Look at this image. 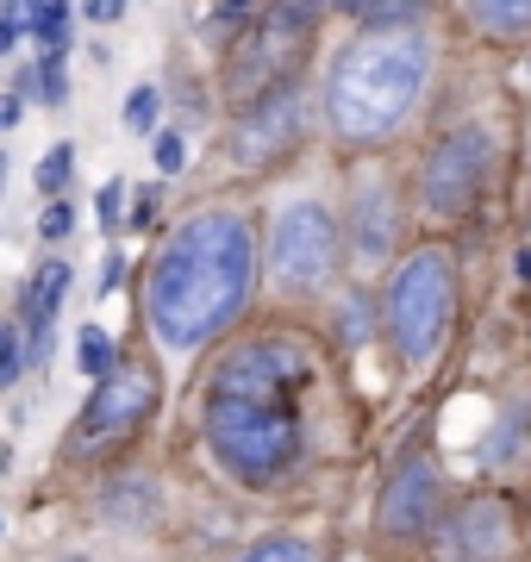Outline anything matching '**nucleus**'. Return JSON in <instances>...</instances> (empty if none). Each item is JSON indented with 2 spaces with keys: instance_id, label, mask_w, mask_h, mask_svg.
<instances>
[{
  "instance_id": "obj_15",
  "label": "nucleus",
  "mask_w": 531,
  "mask_h": 562,
  "mask_svg": "<svg viewBox=\"0 0 531 562\" xmlns=\"http://www.w3.org/2000/svg\"><path fill=\"white\" fill-rule=\"evenodd\" d=\"M463 13H470L482 32H494V38L531 32V0H463Z\"/></svg>"
},
{
  "instance_id": "obj_9",
  "label": "nucleus",
  "mask_w": 531,
  "mask_h": 562,
  "mask_svg": "<svg viewBox=\"0 0 531 562\" xmlns=\"http://www.w3.org/2000/svg\"><path fill=\"white\" fill-rule=\"evenodd\" d=\"M157 394L163 387H157V369L150 362H113L101 382H94V394H88L76 438H120V431H132V425H144L157 413Z\"/></svg>"
},
{
  "instance_id": "obj_22",
  "label": "nucleus",
  "mask_w": 531,
  "mask_h": 562,
  "mask_svg": "<svg viewBox=\"0 0 531 562\" xmlns=\"http://www.w3.org/2000/svg\"><path fill=\"white\" fill-rule=\"evenodd\" d=\"M25 369V331L20 325H0V387H13Z\"/></svg>"
},
{
  "instance_id": "obj_10",
  "label": "nucleus",
  "mask_w": 531,
  "mask_h": 562,
  "mask_svg": "<svg viewBox=\"0 0 531 562\" xmlns=\"http://www.w3.org/2000/svg\"><path fill=\"white\" fill-rule=\"evenodd\" d=\"M438 506H444L438 462L407 457L388 482H382V501H375V531H382V538H419V531H431Z\"/></svg>"
},
{
  "instance_id": "obj_21",
  "label": "nucleus",
  "mask_w": 531,
  "mask_h": 562,
  "mask_svg": "<svg viewBox=\"0 0 531 562\" xmlns=\"http://www.w3.org/2000/svg\"><path fill=\"white\" fill-rule=\"evenodd\" d=\"M69 169H76V144H50V157L38 162V188H44V194H63Z\"/></svg>"
},
{
  "instance_id": "obj_31",
  "label": "nucleus",
  "mask_w": 531,
  "mask_h": 562,
  "mask_svg": "<svg viewBox=\"0 0 531 562\" xmlns=\"http://www.w3.org/2000/svg\"><path fill=\"white\" fill-rule=\"evenodd\" d=\"M526 220H531V194H526Z\"/></svg>"
},
{
  "instance_id": "obj_23",
  "label": "nucleus",
  "mask_w": 531,
  "mask_h": 562,
  "mask_svg": "<svg viewBox=\"0 0 531 562\" xmlns=\"http://www.w3.org/2000/svg\"><path fill=\"white\" fill-rule=\"evenodd\" d=\"M157 106H163L157 88H132V101H125V132H150V125H157Z\"/></svg>"
},
{
  "instance_id": "obj_27",
  "label": "nucleus",
  "mask_w": 531,
  "mask_h": 562,
  "mask_svg": "<svg viewBox=\"0 0 531 562\" xmlns=\"http://www.w3.org/2000/svg\"><path fill=\"white\" fill-rule=\"evenodd\" d=\"M213 20H219V25H250V20H257V0H219V7H213Z\"/></svg>"
},
{
  "instance_id": "obj_24",
  "label": "nucleus",
  "mask_w": 531,
  "mask_h": 562,
  "mask_svg": "<svg viewBox=\"0 0 531 562\" xmlns=\"http://www.w3.org/2000/svg\"><path fill=\"white\" fill-rule=\"evenodd\" d=\"M25 25H32V0H7V13H0V50H13Z\"/></svg>"
},
{
  "instance_id": "obj_2",
  "label": "nucleus",
  "mask_w": 531,
  "mask_h": 562,
  "mask_svg": "<svg viewBox=\"0 0 531 562\" xmlns=\"http://www.w3.org/2000/svg\"><path fill=\"white\" fill-rule=\"evenodd\" d=\"M426 81H431V44L413 25L369 32V38H357L344 57L331 63V81H326L331 125L357 144L388 138L394 125L419 106Z\"/></svg>"
},
{
  "instance_id": "obj_13",
  "label": "nucleus",
  "mask_w": 531,
  "mask_h": 562,
  "mask_svg": "<svg viewBox=\"0 0 531 562\" xmlns=\"http://www.w3.org/2000/svg\"><path fill=\"white\" fill-rule=\"evenodd\" d=\"M63 294H69V262H38V276L25 281V362H44L50 350V325L63 313Z\"/></svg>"
},
{
  "instance_id": "obj_4",
  "label": "nucleus",
  "mask_w": 531,
  "mask_h": 562,
  "mask_svg": "<svg viewBox=\"0 0 531 562\" xmlns=\"http://www.w3.org/2000/svg\"><path fill=\"white\" fill-rule=\"evenodd\" d=\"M388 338L400 350L407 369H426L450 338V313H456V269H450V250H413L388 281Z\"/></svg>"
},
{
  "instance_id": "obj_5",
  "label": "nucleus",
  "mask_w": 531,
  "mask_h": 562,
  "mask_svg": "<svg viewBox=\"0 0 531 562\" xmlns=\"http://www.w3.org/2000/svg\"><path fill=\"white\" fill-rule=\"evenodd\" d=\"M307 38H313L307 0H282V7H269L263 20H250V32L231 44V63H225V101L250 106V101H263L269 88H282L287 69L307 50Z\"/></svg>"
},
{
  "instance_id": "obj_14",
  "label": "nucleus",
  "mask_w": 531,
  "mask_h": 562,
  "mask_svg": "<svg viewBox=\"0 0 531 562\" xmlns=\"http://www.w3.org/2000/svg\"><path fill=\"white\" fill-rule=\"evenodd\" d=\"M394 250V206H388V188L375 194L369 188L363 201H357V257L363 262H382Z\"/></svg>"
},
{
  "instance_id": "obj_20",
  "label": "nucleus",
  "mask_w": 531,
  "mask_h": 562,
  "mask_svg": "<svg viewBox=\"0 0 531 562\" xmlns=\"http://www.w3.org/2000/svg\"><path fill=\"white\" fill-rule=\"evenodd\" d=\"M526 425H531V406H512L507 419H500V431L482 443V462H507L519 450V438H526Z\"/></svg>"
},
{
  "instance_id": "obj_17",
  "label": "nucleus",
  "mask_w": 531,
  "mask_h": 562,
  "mask_svg": "<svg viewBox=\"0 0 531 562\" xmlns=\"http://www.w3.org/2000/svg\"><path fill=\"white\" fill-rule=\"evenodd\" d=\"M63 32H69V0H32V38L44 50H63Z\"/></svg>"
},
{
  "instance_id": "obj_25",
  "label": "nucleus",
  "mask_w": 531,
  "mask_h": 562,
  "mask_svg": "<svg viewBox=\"0 0 531 562\" xmlns=\"http://www.w3.org/2000/svg\"><path fill=\"white\" fill-rule=\"evenodd\" d=\"M157 169H163V176H182V169H188L182 132H163V138H157Z\"/></svg>"
},
{
  "instance_id": "obj_11",
  "label": "nucleus",
  "mask_w": 531,
  "mask_h": 562,
  "mask_svg": "<svg viewBox=\"0 0 531 562\" xmlns=\"http://www.w3.org/2000/svg\"><path fill=\"white\" fill-rule=\"evenodd\" d=\"M301 94L294 88H269L263 101L238 106V125H231V157L245 162V169H263V162H275L287 150V144L301 138Z\"/></svg>"
},
{
  "instance_id": "obj_16",
  "label": "nucleus",
  "mask_w": 531,
  "mask_h": 562,
  "mask_svg": "<svg viewBox=\"0 0 531 562\" xmlns=\"http://www.w3.org/2000/svg\"><path fill=\"white\" fill-rule=\"evenodd\" d=\"M113 338H106L101 325H82V331H76V369H82V375H94V382H101L106 369H113Z\"/></svg>"
},
{
  "instance_id": "obj_8",
  "label": "nucleus",
  "mask_w": 531,
  "mask_h": 562,
  "mask_svg": "<svg viewBox=\"0 0 531 562\" xmlns=\"http://www.w3.org/2000/svg\"><path fill=\"white\" fill-rule=\"evenodd\" d=\"M307 382V350L287 338H257L245 350H231L219 362L213 394H245V401H287L294 387Z\"/></svg>"
},
{
  "instance_id": "obj_28",
  "label": "nucleus",
  "mask_w": 531,
  "mask_h": 562,
  "mask_svg": "<svg viewBox=\"0 0 531 562\" xmlns=\"http://www.w3.org/2000/svg\"><path fill=\"white\" fill-rule=\"evenodd\" d=\"M82 13L94 25H113V20H125V0H82Z\"/></svg>"
},
{
  "instance_id": "obj_30",
  "label": "nucleus",
  "mask_w": 531,
  "mask_h": 562,
  "mask_svg": "<svg viewBox=\"0 0 531 562\" xmlns=\"http://www.w3.org/2000/svg\"><path fill=\"white\" fill-rule=\"evenodd\" d=\"M20 120V101H0V125H13Z\"/></svg>"
},
{
  "instance_id": "obj_3",
  "label": "nucleus",
  "mask_w": 531,
  "mask_h": 562,
  "mask_svg": "<svg viewBox=\"0 0 531 562\" xmlns=\"http://www.w3.org/2000/svg\"><path fill=\"white\" fill-rule=\"evenodd\" d=\"M206 450L231 469L238 482H275L301 457V419L287 401H245V394H213L206 401Z\"/></svg>"
},
{
  "instance_id": "obj_6",
  "label": "nucleus",
  "mask_w": 531,
  "mask_h": 562,
  "mask_svg": "<svg viewBox=\"0 0 531 562\" xmlns=\"http://www.w3.org/2000/svg\"><path fill=\"white\" fill-rule=\"evenodd\" d=\"M331 269H338V225L319 201H294L275 213L269 225V276L275 288L287 294H313V288H326Z\"/></svg>"
},
{
  "instance_id": "obj_18",
  "label": "nucleus",
  "mask_w": 531,
  "mask_h": 562,
  "mask_svg": "<svg viewBox=\"0 0 531 562\" xmlns=\"http://www.w3.org/2000/svg\"><path fill=\"white\" fill-rule=\"evenodd\" d=\"M357 13H363L375 32H400V25H413L419 13H426V0H363Z\"/></svg>"
},
{
  "instance_id": "obj_7",
  "label": "nucleus",
  "mask_w": 531,
  "mask_h": 562,
  "mask_svg": "<svg viewBox=\"0 0 531 562\" xmlns=\"http://www.w3.org/2000/svg\"><path fill=\"white\" fill-rule=\"evenodd\" d=\"M488 169H494V138L482 125H456L426 157V169H419V201H426V213L431 220H463L482 201Z\"/></svg>"
},
{
  "instance_id": "obj_1",
  "label": "nucleus",
  "mask_w": 531,
  "mask_h": 562,
  "mask_svg": "<svg viewBox=\"0 0 531 562\" xmlns=\"http://www.w3.org/2000/svg\"><path fill=\"white\" fill-rule=\"evenodd\" d=\"M257 288V244L238 213H194L182 232L150 257L144 276V319L163 350H201L250 306Z\"/></svg>"
},
{
  "instance_id": "obj_19",
  "label": "nucleus",
  "mask_w": 531,
  "mask_h": 562,
  "mask_svg": "<svg viewBox=\"0 0 531 562\" xmlns=\"http://www.w3.org/2000/svg\"><path fill=\"white\" fill-rule=\"evenodd\" d=\"M238 562H319V550H313L307 538H287V531H282V538L250 543V550H245Z\"/></svg>"
},
{
  "instance_id": "obj_29",
  "label": "nucleus",
  "mask_w": 531,
  "mask_h": 562,
  "mask_svg": "<svg viewBox=\"0 0 531 562\" xmlns=\"http://www.w3.org/2000/svg\"><path fill=\"white\" fill-rule=\"evenodd\" d=\"M38 225H44V238H63V232L76 225V213H69V206L57 201V206H44V220H38Z\"/></svg>"
},
{
  "instance_id": "obj_26",
  "label": "nucleus",
  "mask_w": 531,
  "mask_h": 562,
  "mask_svg": "<svg viewBox=\"0 0 531 562\" xmlns=\"http://www.w3.org/2000/svg\"><path fill=\"white\" fill-rule=\"evenodd\" d=\"M120 201H125V181H106V188H101V206H94L106 232H120Z\"/></svg>"
},
{
  "instance_id": "obj_12",
  "label": "nucleus",
  "mask_w": 531,
  "mask_h": 562,
  "mask_svg": "<svg viewBox=\"0 0 531 562\" xmlns=\"http://www.w3.org/2000/svg\"><path fill=\"white\" fill-rule=\"evenodd\" d=\"M507 550H512V519H507V501H494V494L456 506L444 531H438V557L444 562H507Z\"/></svg>"
}]
</instances>
